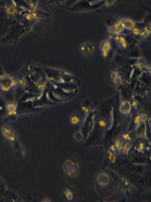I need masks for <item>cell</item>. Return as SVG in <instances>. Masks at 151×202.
I'll return each mask as SVG.
<instances>
[{
  "label": "cell",
  "instance_id": "cell-1",
  "mask_svg": "<svg viewBox=\"0 0 151 202\" xmlns=\"http://www.w3.org/2000/svg\"><path fill=\"white\" fill-rule=\"evenodd\" d=\"M1 132L4 136V139L8 141L9 143H11L13 144L17 143V137L15 131L12 130L11 128L8 125H4L1 128Z\"/></svg>",
  "mask_w": 151,
  "mask_h": 202
},
{
  "label": "cell",
  "instance_id": "cell-2",
  "mask_svg": "<svg viewBox=\"0 0 151 202\" xmlns=\"http://www.w3.org/2000/svg\"><path fill=\"white\" fill-rule=\"evenodd\" d=\"M11 76L8 74H3L0 76V89L3 91H9L11 90V82H12Z\"/></svg>",
  "mask_w": 151,
  "mask_h": 202
},
{
  "label": "cell",
  "instance_id": "cell-3",
  "mask_svg": "<svg viewBox=\"0 0 151 202\" xmlns=\"http://www.w3.org/2000/svg\"><path fill=\"white\" fill-rule=\"evenodd\" d=\"M109 29L111 30L112 32H113L115 36L120 35V34L123 32L124 29H125L122 19H119V20L116 21L113 24L111 27L109 28Z\"/></svg>",
  "mask_w": 151,
  "mask_h": 202
},
{
  "label": "cell",
  "instance_id": "cell-4",
  "mask_svg": "<svg viewBox=\"0 0 151 202\" xmlns=\"http://www.w3.org/2000/svg\"><path fill=\"white\" fill-rule=\"evenodd\" d=\"M111 50V43L109 40H104L100 44V51L104 57H107Z\"/></svg>",
  "mask_w": 151,
  "mask_h": 202
},
{
  "label": "cell",
  "instance_id": "cell-5",
  "mask_svg": "<svg viewBox=\"0 0 151 202\" xmlns=\"http://www.w3.org/2000/svg\"><path fill=\"white\" fill-rule=\"evenodd\" d=\"M93 44L91 43H85L81 46H80V50L83 53L85 56H91L92 55L93 52Z\"/></svg>",
  "mask_w": 151,
  "mask_h": 202
},
{
  "label": "cell",
  "instance_id": "cell-6",
  "mask_svg": "<svg viewBox=\"0 0 151 202\" xmlns=\"http://www.w3.org/2000/svg\"><path fill=\"white\" fill-rule=\"evenodd\" d=\"M5 12L9 17H14L18 14V9L16 8V5H14L13 4H9L6 6Z\"/></svg>",
  "mask_w": 151,
  "mask_h": 202
},
{
  "label": "cell",
  "instance_id": "cell-7",
  "mask_svg": "<svg viewBox=\"0 0 151 202\" xmlns=\"http://www.w3.org/2000/svg\"><path fill=\"white\" fill-rule=\"evenodd\" d=\"M123 146H124V143L123 142L121 141V140H119V139H117L115 143L110 147V149L109 150L113 151V152H117V153H121L122 152V149H123Z\"/></svg>",
  "mask_w": 151,
  "mask_h": 202
},
{
  "label": "cell",
  "instance_id": "cell-8",
  "mask_svg": "<svg viewBox=\"0 0 151 202\" xmlns=\"http://www.w3.org/2000/svg\"><path fill=\"white\" fill-rule=\"evenodd\" d=\"M131 104L128 102H123V103H121L120 106H119V110L125 115L129 114L131 112Z\"/></svg>",
  "mask_w": 151,
  "mask_h": 202
},
{
  "label": "cell",
  "instance_id": "cell-9",
  "mask_svg": "<svg viewBox=\"0 0 151 202\" xmlns=\"http://www.w3.org/2000/svg\"><path fill=\"white\" fill-rule=\"evenodd\" d=\"M115 40L117 42V44L121 49H126L128 46V43L126 39L122 35H117L115 36Z\"/></svg>",
  "mask_w": 151,
  "mask_h": 202
},
{
  "label": "cell",
  "instance_id": "cell-10",
  "mask_svg": "<svg viewBox=\"0 0 151 202\" xmlns=\"http://www.w3.org/2000/svg\"><path fill=\"white\" fill-rule=\"evenodd\" d=\"M122 21H123L125 29H127V30L131 31V30L136 27L135 21H133L132 19H130V18H124V19H122Z\"/></svg>",
  "mask_w": 151,
  "mask_h": 202
},
{
  "label": "cell",
  "instance_id": "cell-11",
  "mask_svg": "<svg viewBox=\"0 0 151 202\" xmlns=\"http://www.w3.org/2000/svg\"><path fill=\"white\" fill-rule=\"evenodd\" d=\"M6 108H7V112H8V115L10 117H15L16 115V108L17 106L15 103H9L6 105Z\"/></svg>",
  "mask_w": 151,
  "mask_h": 202
},
{
  "label": "cell",
  "instance_id": "cell-12",
  "mask_svg": "<svg viewBox=\"0 0 151 202\" xmlns=\"http://www.w3.org/2000/svg\"><path fill=\"white\" fill-rule=\"evenodd\" d=\"M97 182H98L100 185L106 186V185L108 184V182H109V178H108V176L107 174L102 173V174H100L99 176L97 177Z\"/></svg>",
  "mask_w": 151,
  "mask_h": 202
},
{
  "label": "cell",
  "instance_id": "cell-13",
  "mask_svg": "<svg viewBox=\"0 0 151 202\" xmlns=\"http://www.w3.org/2000/svg\"><path fill=\"white\" fill-rule=\"evenodd\" d=\"M150 32H151L150 24H149V25L146 26L143 29H141V32H140L139 37L141 39H146V38H148L149 36L150 35Z\"/></svg>",
  "mask_w": 151,
  "mask_h": 202
},
{
  "label": "cell",
  "instance_id": "cell-14",
  "mask_svg": "<svg viewBox=\"0 0 151 202\" xmlns=\"http://www.w3.org/2000/svg\"><path fill=\"white\" fill-rule=\"evenodd\" d=\"M136 66L139 69H143V68H145V67H147V63H146L145 60L143 59V58H139V59L138 60L137 63H136Z\"/></svg>",
  "mask_w": 151,
  "mask_h": 202
},
{
  "label": "cell",
  "instance_id": "cell-15",
  "mask_svg": "<svg viewBox=\"0 0 151 202\" xmlns=\"http://www.w3.org/2000/svg\"><path fill=\"white\" fill-rule=\"evenodd\" d=\"M70 122H71L72 125H78L80 123V118L78 116V115H72L71 118H70Z\"/></svg>",
  "mask_w": 151,
  "mask_h": 202
},
{
  "label": "cell",
  "instance_id": "cell-16",
  "mask_svg": "<svg viewBox=\"0 0 151 202\" xmlns=\"http://www.w3.org/2000/svg\"><path fill=\"white\" fill-rule=\"evenodd\" d=\"M38 4H39V0H29L28 2V5L31 10H36V9L38 8Z\"/></svg>",
  "mask_w": 151,
  "mask_h": 202
},
{
  "label": "cell",
  "instance_id": "cell-17",
  "mask_svg": "<svg viewBox=\"0 0 151 202\" xmlns=\"http://www.w3.org/2000/svg\"><path fill=\"white\" fill-rule=\"evenodd\" d=\"M31 15H32V20L35 21H39L41 19V16L37 10H31Z\"/></svg>",
  "mask_w": 151,
  "mask_h": 202
},
{
  "label": "cell",
  "instance_id": "cell-18",
  "mask_svg": "<svg viewBox=\"0 0 151 202\" xmlns=\"http://www.w3.org/2000/svg\"><path fill=\"white\" fill-rule=\"evenodd\" d=\"M108 160L112 163H115L116 162V157L115 155V152H113L111 150H108Z\"/></svg>",
  "mask_w": 151,
  "mask_h": 202
},
{
  "label": "cell",
  "instance_id": "cell-19",
  "mask_svg": "<svg viewBox=\"0 0 151 202\" xmlns=\"http://www.w3.org/2000/svg\"><path fill=\"white\" fill-rule=\"evenodd\" d=\"M142 124H143V121H142V119L140 118L139 114L137 115L135 117V119H134V125H135L136 128L138 129V127H139Z\"/></svg>",
  "mask_w": 151,
  "mask_h": 202
},
{
  "label": "cell",
  "instance_id": "cell-20",
  "mask_svg": "<svg viewBox=\"0 0 151 202\" xmlns=\"http://www.w3.org/2000/svg\"><path fill=\"white\" fill-rule=\"evenodd\" d=\"M46 86H47V83H46L45 80H42V81H40V83L38 84V89H39V91H44Z\"/></svg>",
  "mask_w": 151,
  "mask_h": 202
},
{
  "label": "cell",
  "instance_id": "cell-21",
  "mask_svg": "<svg viewBox=\"0 0 151 202\" xmlns=\"http://www.w3.org/2000/svg\"><path fill=\"white\" fill-rule=\"evenodd\" d=\"M64 194H65L66 198L69 200H71L72 199H73V193H72L71 190H70L69 189H68V188L64 189Z\"/></svg>",
  "mask_w": 151,
  "mask_h": 202
},
{
  "label": "cell",
  "instance_id": "cell-22",
  "mask_svg": "<svg viewBox=\"0 0 151 202\" xmlns=\"http://www.w3.org/2000/svg\"><path fill=\"white\" fill-rule=\"evenodd\" d=\"M138 128H139V130L138 131V135L143 137V134H145V132H146V126H145V125H143V124H142Z\"/></svg>",
  "mask_w": 151,
  "mask_h": 202
},
{
  "label": "cell",
  "instance_id": "cell-23",
  "mask_svg": "<svg viewBox=\"0 0 151 202\" xmlns=\"http://www.w3.org/2000/svg\"><path fill=\"white\" fill-rule=\"evenodd\" d=\"M122 140L125 143H130L131 142V137L129 133H124L122 135Z\"/></svg>",
  "mask_w": 151,
  "mask_h": 202
},
{
  "label": "cell",
  "instance_id": "cell-24",
  "mask_svg": "<svg viewBox=\"0 0 151 202\" xmlns=\"http://www.w3.org/2000/svg\"><path fill=\"white\" fill-rule=\"evenodd\" d=\"M130 148H131V144L129 143H126L124 144L123 146V149H122V152L123 154H127L128 152L130 151Z\"/></svg>",
  "mask_w": 151,
  "mask_h": 202
},
{
  "label": "cell",
  "instance_id": "cell-25",
  "mask_svg": "<svg viewBox=\"0 0 151 202\" xmlns=\"http://www.w3.org/2000/svg\"><path fill=\"white\" fill-rule=\"evenodd\" d=\"M131 32H132V34L134 36H136V37H139L140 32H141V28H138V27H135V28L131 30Z\"/></svg>",
  "mask_w": 151,
  "mask_h": 202
},
{
  "label": "cell",
  "instance_id": "cell-26",
  "mask_svg": "<svg viewBox=\"0 0 151 202\" xmlns=\"http://www.w3.org/2000/svg\"><path fill=\"white\" fill-rule=\"evenodd\" d=\"M18 79V86H20V87H25L26 86V84H27V82H26V80L23 79V78H21V79Z\"/></svg>",
  "mask_w": 151,
  "mask_h": 202
},
{
  "label": "cell",
  "instance_id": "cell-27",
  "mask_svg": "<svg viewBox=\"0 0 151 202\" xmlns=\"http://www.w3.org/2000/svg\"><path fill=\"white\" fill-rule=\"evenodd\" d=\"M113 81L115 82V84H117V85H119V84H121V83H122V79H121V77L119 75H118L116 78H115V79H113Z\"/></svg>",
  "mask_w": 151,
  "mask_h": 202
},
{
  "label": "cell",
  "instance_id": "cell-28",
  "mask_svg": "<svg viewBox=\"0 0 151 202\" xmlns=\"http://www.w3.org/2000/svg\"><path fill=\"white\" fill-rule=\"evenodd\" d=\"M145 148H146V144L144 143H140L139 144H138V150L139 151V152H143V151L145 150Z\"/></svg>",
  "mask_w": 151,
  "mask_h": 202
},
{
  "label": "cell",
  "instance_id": "cell-29",
  "mask_svg": "<svg viewBox=\"0 0 151 202\" xmlns=\"http://www.w3.org/2000/svg\"><path fill=\"white\" fill-rule=\"evenodd\" d=\"M115 3V0H106L105 1V5L107 7H110V6H113Z\"/></svg>",
  "mask_w": 151,
  "mask_h": 202
},
{
  "label": "cell",
  "instance_id": "cell-30",
  "mask_svg": "<svg viewBox=\"0 0 151 202\" xmlns=\"http://www.w3.org/2000/svg\"><path fill=\"white\" fill-rule=\"evenodd\" d=\"M99 125L101 127H105L107 125V122H106V120L104 119H101L99 120Z\"/></svg>",
  "mask_w": 151,
  "mask_h": 202
},
{
  "label": "cell",
  "instance_id": "cell-31",
  "mask_svg": "<svg viewBox=\"0 0 151 202\" xmlns=\"http://www.w3.org/2000/svg\"><path fill=\"white\" fill-rule=\"evenodd\" d=\"M139 116L140 118H141V119H142V121H143V123H144V122L147 120V115L145 114H143V113L139 114Z\"/></svg>",
  "mask_w": 151,
  "mask_h": 202
},
{
  "label": "cell",
  "instance_id": "cell-32",
  "mask_svg": "<svg viewBox=\"0 0 151 202\" xmlns=\"http://www.w3.org/2000/svg\"><path fill=\"white\" fill-rule=\"evenodd\" d=\"M24 16H25V18H26L27 20L32 21V15H31V11L28 12V13H26V14H25Z\"/></svg>",
  "mask_w": 151,
  "mask_h": 202
},
{
  "label": "cell",
  "instance_id": "cell-33",
  "mask_svg": "<svg viewBox=\"0 0 151 202\" xmlns=\"http://www.w3.org/2000/svg\"><path fill=\"white\" fill-rule=\"evenodd\" d=\"M75 138L77 140H80V139L82 138V134L80 133V132H76L75 133Z\"/></svg>",
  "mask_w": 151,
  "mask_h": 202
},
{
  "label": "cell",
  "instance_id": "cell-34",
  "mask_svg": "<svg viewBox=\"0 0 151 202\" xmlns=\"http://www.w3.org/2000/svg\"><path fill=\"white\" fill-rule=\"evenodd\" d=\"M82 110H83L84 113L87 114L88 112H89V107H88L87 106H83V107H82Z\"/></svg>",
  "mask_w": 151,
  "mask_h": 202
},
{
  "label": "cell",
  "instance_id": "cell-35",
  "mask_svg": "<svg viewBox=\"0 0 151 202\" xmlns=\"http://www.w3.org/2000/svg\"><path fill=\"white\" fill-rule=\"evenodd\" d=\"M133 105L136 107V105H138V103H137L136 101H134V102H133Z\"/></svg>",
  "mask_w": 151,
  "mask_h": 202
}]
</instances>
